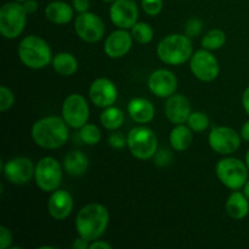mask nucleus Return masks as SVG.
I'll return each instance as SVG.
<instances>
[{
	"label": "nucleus",
	"instance_id": "f257e3e1",
	"mask_svg": "<svg viewBox=\"0 0 249 249\" xmlns=\"http://www.w3.org/2000/svg\"><path fill=\"white\" fill-rule=\"evenodd\" d=\"M108 221L109 214L106 207L99 203H90L78 212L75 229L80 237L92 242L106 232Z\"/></svg>",
	"mask_w": 249,
	"mask_h": 249
},
{
	"label": "nucleus",
	"instance_id": "f03ea898",
	"mask_svg": "<svg viewBox=\"0 0 249 249\" xmlns=\"http://www.w3.org/2000/svg\"><path fill=\"white\" fill-rule=\"evenodd\" d=\"M32 139L40 147L55 150L67 142L68 124L60 117H44L32 126Z\"/></svg>",
	"mask_w": 249,
	"mask_h": 249
},
{
	"label": "nucleus",
	"instance_id": "7ed1b4c3",
	"mask_svg": "<svg viewBox=\"0 0 249 249\" xmlns=\"http://www.w3.org/2000/svg\"><path fill=\"white\" fill-rule=\"evenodd\" d=\"M194 48L186 34H169L158 43L157 55L167 65L180 66L191 58Z\"/></svg>",
	"mask_w": 249,
	"mask_h": 249
},
{
	"label": "nucleus",
	"instance_id": "20e7f679",
	"mask_svg": "<svg viewBox=\"0 0 249 249\" xmlns=\"http://www.w3.org/2000/svg\"><path fill=\"white\" fill-rule=\"evenodd\" d=\"M18 57L26 67L41 70L53 62L51 48L43 38L38 36H27L19 43Z\"/></svg>",
	"mask_w": 249,
	"mask_h": 249
},
{
	"label": "nucleus",
	"instance_id": "39448f33",
	"mask_svg": "<svg viewBox=\"0 0 249 249\" xmlns=\"http://www.w3.org/2000/svg\"><path fill=\"white\" fill-rule=\"evenodd\" d=\"M216 177L221 184L225 185L230 190L243 189L248 180V167L246 162L238 158L226 157L218 162L215 167Z\"/></svg>",
	"mask_w": 249,
	"mask_h": 249
},
{
	"label": "nucleus",
	"instance_id": "423d86ee",
	"mask_svg": "<svg viewBox=\"0 0 249 249\" xmlns=\"http://www.w3.org/2000/svg\"><path fill=\"white\" fill-rule=\"evenodd\" d=\"M27 11L18 1L6 2L0 9V32L6 39H16L21 36L27 23Z\"/></svg>",
	"mask_w": 249,
	"mask_h": 249
},
{
	"label": "nucleus",
	"instance_id": "0eeeda50",
	"mask_svg": "<svg viewBox=\"0 0 249 249\" xmlns=\"http://www.w3.org/2000/svg\"><path fill=\"white\" fill-rule=\"evenodd\" d=\"M126 146L138 160H150L157 152V136L147 126H135L126 136Z\"/></svg>",
	"mask_w": 249,
	"mask_h": 249
},
{
	"label": "nucleus",
	"instance_id": "6e6552de",
	"mask_svg": "<svg viewBox=\"0 0 249 249\" xmlns=\"http://www.w3.org/2000/svg\"><path fill=\"white\" fill-rule=\"evenodd\" d=\"M36 184L41 191L53 192L62 181V168L53 157H44L36 163L34 172Z\"/></svg>",
	"mask_w": 249,
	"mask_h": 249
},
{
	"label": "nucleus",
	"instance_id": "1a4fd4ad",
	"mask_svg": "<svg viewBox=\"0 0 249 249\" xmlns=\"http://www.w3.org/2000/svg\"><path fill=\"white\" fill-rule=\"evenodd\" d=\"M90 117L89 105L84 96L79 94H72L67 96L62 105V118L68 126L73 129H80L88 123Z\"/></svg>",
	"mask_w": 249,
	"mask_h": 249
},
{
	"label": "nucleus",
	"instance_id": "9d476101",
	"mask_svg": "<svg viewBox=\"0 0 249 249\" xmlns=\"http://www.w3.org/2000/svg\"><path fill=\"white\" fill-rule=\"evenodd\" d=\"M190 68L197 79L202 82H213L220 72L219 62L209 50H198L190 58Z\"/></svg>",
	"mask_w": 249,
	"mask_h": 249
},
{
	"label": "nucleus",
	"instance_id": "9b49d317",
	"mask_svg": "<svg viewBox=\"0 0 249 249\" xmlns=\"http://www.w3.org/2000/svg\"><path fill=\"white\" fill-rule=\"evenodd\" d=\"M74 31L82 40L87 43H97L105 36V23L97 15L92 12H83L74 21Z\"/></svg>",
	"mask_w": 249,
	"mask_h": 249
},
{
	"label": "nucleus",
	"instance_id": "f8f14e48",
	"mask_svg": "<svg viewBox=\"0 0 249 249\" xmlns=\"http://www.w3.org/2000/svg\"><path fill=\"white\" fill-rule=\"evenodd\" d=\"M241 134L229 126H216L211 131L208 142L212 150L219 155H231L241 146Z\"/></svg>",
	"mask_w": 249,
	"mask_h": 249
},
{
	"label": "nucleus",
	"instance_id": "ddd939ff",
	"mask_svg": "<svg viewBox=\"0 0 249 249\" xmlns=\"http://www.w3.org/2000/svg\"><path fill=\"white\" fill-rule=\"evenodd\" d=\"M109 17L118 28H131L138 22V5L134 0H116L109 7Z\"/></svg>",
	"mask_w": 249,
	"mask_h": 249
},
{
	"label": "nucleus",
	"instance_id": "4468645a",
	"mask_svg": "<svg viewBox=\"0 0 249 249\" xmlns=\"http://www.w3.org/2000/svg\"><path fill=\"white\" fill-rule=\"evenodd\" d=\"M5 178L14 185H24L34 177L36 167L29 158L16 157L2 167Z\"/></svg>",
	"mask_w": 249,
	"mask_h": 249
},
{
	"label": "nucleus",
	"instance_id": "2eb2a0df",
	"mask_svg": "<svg viewBox=\"0 0 249 249\" xmlns=\"http://www.w3.org/2000/svg\"><path fill=\"white\" fill-rule=\"evenodd\" d=\"M89 97L95 106L106 108L116 102L118 90L112 80L107 78H97L90 84Z\"/></svg>",
	"mask_w": 249,
	"mask_h": 249
},
{
	"label": "nucleus",
	"instance_id": "dca6fc26",
	"mask_svg": "<svg viewBox=\"0 0 249 249\" xmlns=\"http://www.w3.org/2000/svg\"><path fill=\"white\" fill-rule=\"evenodd\" d=\"M148 89L158 97H169L178 89V78L168 70H157L151 73L148 78Z\"/></svg>",
	"mask_w": 249,
	"mask_h": 249
},
{
	"label": "nucleus",
	"instance_id": "f3484780",
	"mask_svg": "<svg viewBox=\"0 0 249 249\" xmlns=\"http://www.w3.org/2000/svg\"><path fill=\"white\" fill-rule=\"evenodd\" d=\"M133 40V36L126 29L121 28L118 31L112 32L105 41V53L111 58L123 57L131 49Z\"/></svg>",
	"mask_w": 249,
	"mask_h": 249
},
{
	"label": "nucleus",
	"instance_id": "a211bd4d",
	"mask_svg": "<svg viewBox=\"0 0 249 249\" xmlns=\"http://www.w3.org/2000/svg\"><path fill=\"white\" fill-rule=\"evenodd\" d=\"M164 112L167 118L173 124H184L187 122L191 112V104L182 95L174 94L168 97L164 106Z\"/></svg>",
	"mask_w": 249,
	"mask_h": 249
},
{
	"label": "nucleus",
	"instance_id": "6ab92c4d",
	"mask_svg": "<svg viewBox=\"0 0 249 249\" xmlns=\"http://www.w3.org/2000/svg\"><path fill=\"white\" fill-rule=\"evenodd\" d=\"M73 209L72 195L66 190H55L48 202V211L55 220H65Z\"/></svg>",
	"mask_w": 249,
	"mask_h": 249
},
{
	"label": "nucleus",
	"instance_id": "aec40b11",
	"mask_svg": "<svg viewBox=\"0 0 249 249\" xmlns=\"http://www.w3.org/2000/svg\"><path fill=\"white\" fill-rule=\"evenodd\" d=\"M128 114L136 123H150L155 117V107L143 97H134L128 104Z\"/></svg>",
	"mask_w": 249,
	"mask_h": 249
},
{
	"label": "nucleus",
	"instance_id": "412c9836",
	"mask_svg": "<svg viewBox=\"0 0 249 249\" xmlns=\"http://www.w3.org/2000/svg\"><path fill=\"white\" fill-rule=\"evenodd\" d=\"M73 15H74V9L67 2L60 1H51L45 7V17L50 22L55 24H66L72 21Z\"/></svg>",
	"mask_w": 249,
	"mask_h": 249
},
{
	"label": "nucleus",
	"instance_id": "4be33fe9",
	"mask_svg": "<svg viewBox=\"0 0 249 249\" xmlns=\"http://www.w3.org/2000/svg\"><path fill=\"white\" fill-rule=\"evenodd\" d=\"M226 212L229 216L235 220L246 218L249 213V199L247 196L243 192L235 190L226 201Z\"/></svg>",
	"mask_w": 249,
	"mask_h": 249
},
{
	"label": "nucleus",
	"instance_id": "5701e85b",
	"mask_svg": "<svg viewBox=\"0 0 249 249\" xmlns=\"http://www.w3.org/2000/svg\"><path fill=\"white\" fill-rule=\"evenodd\" d=\"M88 167H89V160L80 151H72L66 155L63 160V168L68 174L73 177L83 175L87 172Z\"/></svg>",
	"mask_w": 249,
	"mask_h": 249
},
{
	"label": "nucleus",
	"instance_id": "b1692460",
	"mask_svg": "<svg viewBox=\"0 0 249 249\" xmlns=\"http://www.w3.org/2000/svg\"><path fill=\"white\" fill-rule=\"evenodd\" d=\"M194 135L190 126L184 125V124H177L175 128L170 131L169 141L172 147L175 151H185L191 146Z\"/></svg>",
	"mask_w": 249,
	"mask_h": 249
},
{
	"label": "nucleus",
	"instance_id": "393cba45",
	"mask_svg": "<svg viewBox=\"0 0 249 249\" xmlns=\"http://www.w3.org/2000/svg\"><path fill=\"white\" fill-rule=\"evenodd\" d=\"M53 67L62 77H71L78 70V61L72 53H60L53 58Z\"/></svg>",
	"mask_w": 249,
	"mask_h": 249
},
{
	"label": "nucleus",
	"instance_id": "a878e982",
	"mask_svg": "<svg viewBox=\"0 0 249 249\" xmlns=\"http://www.w3.org/2000/svg\"><path fill=\"white\" fill-rule=\"evenodd\" d=\"M100 122L104 128L108 129V130H117L124 123V112L112 105V106L105 108V111L100 116Z\"/></svg>",
	"mask_w": 249,
	"mask_h": 249
},
{
	"label": "nucleus",
	"instance_id": "bb28decb",
	"mask_svg": "<svg viewBox=\"0 0 249 249\" xmlns=\"http://www.w3.org/2000/svg\"><path fill=\"white\" fill-rule=\"evenodd\" d=\"M226 41L225 32L221 29H212L202 38V46L207 50H218Z\"/></svg>",
	"mask_w": 249,
	"mask_h": 249
},
{
	"label": "nucleus",
	"instance_id": "cd10ccee",
	"mask_svg": "<svg viewBox=\"0 0 249 249\" xmlns=\"http://www.w3.org/2000/svg\"><path fill=\"white\" fill-rule=\"evenodd\" d=\"M131 36H133V39L136 43L141 44V45H145V44H148L152 41L155 33H153L152 27L148 23H145V22H136L131 27Z\"/></svg>",
	"mask_w": 249,
	"mask_h": 249
},
{
	"label": "nucleus",
	"instance_id": "c85d7f7f",
	"mask_svg": "<svg viewBox=\"0 0 249 249\" xmlns=\"http://www.w3.org/2000/svg\"><path fill=\"white\" fill-rule=\"evenodd\" d=\"M79 138L87 145H97L100 140H101V131H100V129L95 124L87 123L80 128Z\"/></svg>",
	"mask_w": 249,
	"mask_h": 249
},
{
	"label": "nucleus",
	"instance_id": "c756f323",
	"mask_svg": "<svg viewBox=\"0 0 249 249\" xmlns=\"http://www.w3.org/2000/svg\"><path fill=\"white\" fill-rule=\"evenodd\" d=\"M187 125L195 133H202L209 126V118L203 112H192L187 119Z\"/></svg>",
	"mask_w": 249,
	"mask_h": 249
},
{
	"label": "nucleus",
	"instance_id": "7c9ffc66",
	"mask_svg": "<svg viewBox=\"0 0 249 249\" xmlns=\"http://www.w3.org/2000/svg\"><path fill=\"white\" fill-rule=\"evenodd\" d=\"M15 104L14 92L5 85L0 87V111L5 112L11 108Z\"/></svg>",
	"mask_w": 249,
	"mask_h": 249
},
{
	"label": "nucleus",
	"instance_id": "2f4dec72",
	"mask_svg": "<svg viewBox=\"0 0 249 249\" xmlns=\"http://www.w3.org/2000/svg\"><path fill=\"white\" fill-rule=\"evenodd\" d=\"M141 6L148 16H157L163 9V0H141Z\"/></svg>",
	"mask_w": 249,
	"mask_h": 249
},
{
	"label": "nucleus",
	"instance_id": "473e14b6",
	"mask_svg": "<svg viewBox=\"0 0 249 249\" xmlns=\"http://www.w3.org/2000/svg\"><path fill=\"white\" fill-rule=\"evenodd\" d=\"M202 28H203V23L199 18L194 17V18L189 19L185 24V34L190 38H196L201 34Z\"/></svg>",
	"mask_w": 249,
	"mask_h": 249
},
{
	"label": "nucleus",
	"instance_id": "72a5a7b5",
	"mask_svg": "<svg viewBox=\"0 0 249 249\" xmlns=\"http://www.w3.org/2000/svg\"><path fill=\"white\" fill-rule=\"evenodd\" d=\"M173 155L169 150L157 151L155 155V164L158 167H165L172 162Z\"/></svg>",
	"mask_w": 249,
	"mask_h": 249
},
{
	"label": "nucleus",
	"instance_id": "f704fd0d",
	"mask_svg": "<svg viewBox=\"0 0 249 249\" xmlns=\"http://www.w3.org/2000/svg\"><path fill=\"white\" fill-rule=\"evenodd\" d=\"M12 233L5 226H0V249H6L11 247Z\"/></svg>",
	"mask_w": 249,
	"mask_h": 249
},
{
	"label": "nucleus",
	"instance_id": "c9c22d12",
	"mask_svg": "<svg viewBox=\"0 0 249 249\" xmlns=\"http://www.w3.org/2000/svg\"><path fill=\"white\" fill-rule=\"evenodd\" d=\"M108 143L113 148H123L126 145V139L122 133H112L108 136Z\"/></svg>",
	"mask_w": 249,
	"mask_h": 249
},
{
	"label": "nucleus",
	"instance_id": "e433bc0d",
	"mask_svg": "<svg viewBox=\"0 0 249 249\" xmlns=\"http://www.w3.org/2000/svg\"><path fill=\"white\" fill-rule=\"evenodd\" d=\"M72 4H73V9H74V11H77L78 14L87 12L90 6L89 0H72Z\"/></svg>",
	"mask_w": 249,
	"mask_h": 249
},
{
	"label": "nucleus",
	"instance_id": "4c0bfd02",
	"mask_svg": "<svg viewBox=\"0 0 249 249\" xmlns=\"http://www.w3.org/2000/svg\"><path fill=\"white\" fill-rule=\"evenodd\" d=\"M23 6L24 9H26L27 14L32 15L34 14V12H36V10H38V2H36V0H26V1L23 2Z\"/></svg>",
	"mask_w": 249,
	"mask_h": 249
},
{
	"label": "nucleus",
	"instance_id": "58836bf2",
	"mask_svg": "<svg viewBox=\"0 0 249 249\" xmlns=\"http://www.w3.org/2000/svg\"><path fill=\"white\" fill-rule=\"evenodd\" d=\"M72 247H73V249H88L90 247V242L88 240H85V238L80 237L79 236V238L74 240Z\"/></svg>",
	"mask_w": 249,
	"mask_h": 249
},
{
	"label": "nucleus",
	"instance_id": "ea45409f",
	"mask_svg": "<svg viewBox=\"0 0 249 249\" xmlns=\"http://www.w3.org/2000/svg\"><path fill=\"white\" fill-rule=\"evenodd\" d=\"M90 249H112V246L109 245V243L105 242V241H100V240H96V241H92L91 243H90Z\"/></svg>",
	"mask_w": 249,
	"mask_h": 249
},
{
	"label": "nucleus",
	"instance_id": "a19ab883",
	"mask_svg": "<svg viewBox=\"0 0 249 249\" xmlns=\"http://www.w3.org/2000/svg\"><path fill=\"white\" fill-rule=\"evenodd\" d=\"M242 105H243V108H245L246 113L249 116V87L245 90V92H243Z\"/></svg>",
	"mask_w": 249,
	"mask_h": 249
},
{
	"label": "nucleus",
	"instance_id": "79ce46f5",
	"mask_svg": "<svg viewBox=\"0 0 249 249\" xmlns=\"http://www.w3.org/2000/svg\"><path fill=\"white\" fill-rule=\"evenodd\" d=\"M241 138L249 142V121L246 122L242 125V128H241Z\"/></svg>",
	"mask_w": 249,
	"mask_h": 249
},
{
	"label": "nucleus",
	"instance_id": "37998d69",
	"mask_svg": "<svg viewBox=\"0 0 249 249\" xmlns=\"http://www.w3.org/2000/svg\"><path fill=\"white\" fill-rule=\"evenodd\" d=\"M243 194L247 196V198L249 199V180H247V182L245 184V186H243Z\"/></svg>",
	"mask_w": 249,
	"mask_h": 249
},
{
	"label": "nucleus",
	"instance_id": "c03bdc74",
	"mask_svg": "<svg viewBox=\"0 0 249 249\" xmlns=\"http://www.w3.org/2000/svg\"><path fill=\"white\" fill-rule=\"evenodd\" d=\"M245 162H246V164H247V167H248V169H249V150L247 151V153H246Z\"/></svg>",
	"mask_w": 249,
	"mask_h": 249
},
{
	"label": "nucleus",
	"instance_id": "a18cd8bd",
	"mask_svg": "<svg viewBox=\"0 0 249 249\" xmlns=\"http://www.w3.org/2000/svg\"><path fill=\"white\" fill-rule=\"evenodd\" d=\"M102 1H105V2H113V1H116V0H102Z\"/></svg>",
	"mask_w": 249,
	"mask_h": 249
},
{
	"label": "nucleus",
	"instance_id": "49530a36",
	"mask_svg": "<svg viewBox=\"0 0 249 249\" xmlns=\"http://www.w3.org/2000/svg\"><path fill=\"white\" fill-rule=\"evenodd\" d=\"M16 1H18V2H24V1H26V0H16Z\"/></svg>",
	"mask_w": 249,
	"mask_h": 249
}]
</instances>
